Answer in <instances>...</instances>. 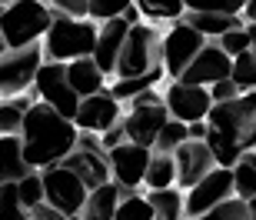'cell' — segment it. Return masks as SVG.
<instances>
[{
	"instance_id": "1",
	"label": "cell",
	"mask_w": 256,
	"mask_h": 220,
	"mask_svg": "<svg viewBox=\"0 0 256 220\" xmlns=\"http://www.w3.org/2000/svg\"><path fill=\"white\" fill-rule=\"evenodd\" d=\"M206 144L220 167H236L256 150V90L240 94L230 104H216L206 117Z\"/></svg>"
},
{
	"instance_id": "2",
	"label": "cell",
	"mask_w": 256,
	"mask_h": 220,
	"mask_svg": "<svg viewBox=\"0 0 256 220\" xmlns=\"http://www.w3.org/2000/svg\"><path fill=\"white\" fill-rule=\"evenodd\" d=\"M20 140H24V160L30 163V170H47V167L64 163L76 150L80 130L74 120H66L64 114H57L50 104L40 100L24 120Z\"/></svg>"
},
{
	"instance_id": "3",
	"label": "cell",
	"mask_w": 256,
	"mask_h": 220,
	"mask_svg": "<svg viewBox=\"0 0 256 220\" xmlns=\"http://www.w3.org/2000/svg\"><path fill=\"white\" fill-rule=\"evenodd\" d=\"M96 37H100V24L96 20L57 14L50 34L44 37V57L54 60V64H74V60L94 57Z\"/></svg>"
},
{
	"instance_id": "4",
	"label": "cell",
	"mask_w": 256,
	"mask_h": 220,
	"mask_svg": "<svg viewBox=\"0 0 256 220\" xmlns=\"http://www.w3.org/2000/svg\"><path fill=\"white\" fill-rule=\"evenodd\" d=\"M54 20H57V10L47 0H14L10 7H4L0 34L10 50H24L30 44H44Z\"/></svg>"
},
{
	"instance_id": "5",
	"label": "cell",
	"mask_w": 256,
	"mask_h": 220,
	"mask_svg": "<svg viewBox=\"0 0 256 220\" xmlns=\"http://www.w3.org/2000/svg\"><path fill=\"white\" fill-rule=\"evenodd\" d=\"M163 67V34L156 24H136L130 27V37L124 44L120 64H116V80H130V77H146Z\"/></svg>"
},
{
	"instance_id": "6",
	"label": "cell",
	"mask_w": 256,
	"mask_h": 220,
	"mask_svg": "<svg viewBox=\"0 0 256 220\" xmlns=\"http://www.w3.org/2000/svg\"><path fill=\"white\" fill-rule=\"evenodd\" d=\"M44 64H47L44 44H30L24 50H7L0 57V94L20 97V94H27V90H34Z\"/></svg>"
},
{
	"instance_id": "7",
	"label": "cell",
	"mask_w": 256,
	"mask_h": 220,
	"mask_svg": "<svg viewBox=\"0 0 256 220\" xmlns=\"http://www.w3.org/2000/svg\"><path fill=\"white\" fill-rule=\"evenodd\" d=\"M206 44L210 40L200 30H193L186 20L170 24V30L163 34V70H166V77L170 80H180L183 70L200 57V50L206 47Z\"/></svg>"
},
{
	"instance_id": "8",
	"label": "cell",
	"mask_w": 256,
	"mask_h": 220,
	"mask_svg": "<svg viewBox=\"0 0 256 220\" xmlns=\"http://www.w3.org/2000/svg\"><path fill=\"white\" fill-rule=\"evenodd\" d=\"M44 173V190H47V203L57 207L66 217H76L84 210L86 197H90V187H86L80 177H76L66 163H57V167H47Z\"/></svg>"
},
{
	"instance_id": "9",
	"label": "cell",
	"mask_w": 256,
	"mask_h": 220,
	"mask_svg": "<svg viewBox=\"0 0 256 220\" xmlns=\"http://www.w3.org/2000/svg\"><path fill=\"white\" fill-rule=\"evenodd\" d=\"M34 94H37L44 104H50L57 114H64L66 120H76V110L84 104V97L76 94L74 87H70V80H66V64H54V60H47V64L40 67Z\"/></svg>"
},
{
	"instance_id": "10",
	"label": "cell",
	"mask_w": 256,
	"mask_h": 220,
	"mask_svg": "<svg viewBox=\"0 0 256 220\" xmlns=\"http://www.w3.org/2000/svg\"><path fill=\"white\" fill-rule=\"evenodd\" d=\"M163 104H166L173 120H183V124L206 120L210 110L216 107L210 87H196V84H186V80H170L166 90H163Z\"/></svg>"
},
{
	"instance_id": "11",
	"label": "cell",
	"mask_w": 256,
	"mask_h": 220,
	"mask_svg": "<svg viewBox=\"0 0 256 220\" xmlns=\"http://www.w3.org/2000/svg\"><path fill=\"white\" fill-rule=\"evenodd\" d=\"M236 197V177L233 167H216V170L203 177V180L186 190V217H203V213L216 210L220 203H226Z\"/></svg>"
},
{
	"instance_id": "12",
	"label": "cell",
	"mask_w": 256,
	"mask_h": 220,
	"mask_svg": "<svg viewBox=\"0 0 256 220\" xmlns=\"http://www.w3.org/2000/svg\"><path fill=\"white\" fill-rule=\"evenodd\" d=\"M110 157V170H114V183L120 187L124 193H133L136 187H143L146 180V170H150V160H153V150L150 147H140V144H120L114 150H106Z\"/></svg>"
},
{
	"instance_id": "13",
	"label": "cell",
	"mask_w": 256,
	"mask_h": 220,
	"mask_svg": "<svg viewBox=\"0 0 256 220\" xmlns=\"http://www.w3.org/2000/svg\"><path fill=\"white\" fill-rule=\"evenodd\" d=\"M124 114H126L124 104H120V100L110 94V87H106V90H100V94H94V97H84L74 124H76L80 134H100L104 137L110 127H116L124 120Z\"/></svg>"
},
{
	"instance_id": "14",
	"label": "cell",
	"mask_w": 256,
	"mask_h": 220,
	"mask_svg": "<svg viewBox=\"0 0 256 220\" xmlns=\"http://www.w3.org/2000/svg\"><path fill=\"white\" fill-rule=\"evenodd\" d=\"M173 157H176V187L180 190H193L203 177H210L220 167L210 144H203V140H186Z\"/></svg>"
},
{
	"instance_id": "15",
	"label": "cell",
	"mask_w": 256,
	"mask_h": 220,
	"mask_svg": "<svg viewBox=\"0 0 256 220\" xmlns=\"http://www.w3.org/2000/svg\"><path fill=\"white\" fill-rule=\"evenodd\" d=\"M230 74H233V57L220 47L216 40H210L206 47L200 50V57L183 70L180 80L196 84V87H213V84H220V80H230Z\"/></svg>"
},
{
	"instance_id": "16",
	"label": "cell",
	"mask_w": 256,
	"mask_h": 220,
	"mask_svg": "<svg viewBox=\"0 0 256 220\" xmlns=\"http://www.w3.org/2000/svg\"><path fill=\"white\" fill-rule=\"evenodd\" d=\"M173 117L166 110V104H156V107H133L124 114V130H126V140L130 144H140V147H156V137Z\"/></svg>"
},
{
	"instance_id": "17",
	"label": "cell",
	"mask_w": 256,
	"mask_h": 220,
	"mask_svg": "<svg viewBox=\"0 0 256 220\" xmlns=\"http://www.w3.org/2000/svg\"><path fill=\"white\" fill-rule=\"evenodd\" d=\"M126 37H130V20L126 17H116V20L100 24L94 60H96V67L104 70V74H116V64H120V54H124Z\"/></svg>"
},
{
	"instance_id": "18",
	"label": "cell",
	"mask_w": 256,
	"mask_h": 220,
	"mask_svg": "<svg viewBox=\"0 0 256 220\" xmlns=\"http://www.w3.org/2000/svg\"><path fill=\"white\" fill-rule=\"evenodd\" d=\"M64 163L86 183V187H90V190H96V187H104V183L114 180V170H110V157H106V150L76 147V150L70 153Z\"/></svg>"
},
{
	"instance_id": "19",
	"label": "cell",
	"mask_w": 256,
	"mask_h": 220,
	"mask_svg": "<svg viewBox=\"0 0 256 220\" xmlns=\"http://www.w3.org/2000/svg\"><path fill=\"white\" fill-rule=\"evenodd\" d=\"M120 200H124V190L110 180V183H104V187L90 190V197H86L80 217H84V220H116Z\"/></svg>"
},
{
	"instance_id": "20",
	"label": "cell",
	"mask_w": 256,
	"mask_h": 220,
	"mask_svg": "<svg viewBox=\"0 0 256 220\" xmlns=\"http://www.w3.org/2000/svg\"><path fill=\"white\" fill-rule=\"evenodd\" d=\"M66 80L74 87L80 97H94L100 90H106V74L96 67L94 57H84V60H74V64H66Z\"/></svg>"
},
{
	"instance_id": "21",
	"label": "cell",
	"mask_w": 256,
	"mask_h": 220,
	"mask_svg": "<svg viewBox=\"0 0 256 220\" xmlns=\"http://www.w3.org/2000/svg\"><path fill=\"white\" fill-rule=\"evenodd\" d=\"M30 173V163L24 160V140L20 137H0V187L17 183Z\"/></svg>"
},
{
	"instance_id": "22",
	"label": "cell",
	"mask_w": 256,
	"mask_h": 220,
	"mask_svg": "<svg viewBox=\"0 0 256 220\" xmlns=\"http://www.w3.org/2000/svg\"><path fill=\"white\" fill-rule=\"evenodd\" d=\"M183 20H186L193 30H200L206 40H220V37H226L230 30H236V27L246 24L240 14H186Z\"/></svg>"
},
{
	"instance_id": "23",
	"label": "cell",
	"mask_w": 256,
	"mask_h": 220,
	"mask_svg": "<svg viewBox=\"0 0 256 220\" xmlns=\"http://www.w3.org/2000/svg\"><path fill=\"white\" fill-rule=\"evenodd\" d=\"M146 200L153 203L156 220H186V190H180V187L146 190Z\"/></svg>"
},
{
	"instance_id": "24",
	"label": "cell",
	"mask_w": 256,
	"mask_h": 220,
	"mask_svg": "<svg viewBox=\"0 0 256 220\" xmlns=\"http://www.w3.org/2000/svg\"><path fill=\"white\" fill-rule=\"evenodd\" d=\"M143 187L146 190H170V187H176V157L153 150V160H150V170H146Z\"/></svg>"
},
{
	"instance_id": "25",
	"label": "cell",
	"mask_w": 256,
	"mask_h": 220,
	"mask_svg": "<svg viewBox=\"0 0 256 220\" xmlns=\"http://www.w3.org/2000/svg\"><path fill=\"white\" fill-rule=\"evenodd\" d=\"M166 77V70H153V74H146V77H130V80H114L110 84V94L120 100V104H130L133 97H140V94H146V90H156L160 87V80Z\"/></svg>"
},
{
	"instance_id": "26",
	"label": "cell",
	"mask_w": 256,
	"mask_h": 220,
	"mask_svg": "<svg viewBox=\"0 0 256 220\" xmlns=\"http://www.w3.org/2000/svg\"><path fill=\"white\" fill-rule=\"evenodd\" d=\"M136 7H140L143 20L146 24H160V20H176L186 17V7H183V0H136Z\"/></svg>"
},
{
	"instance_id": "27",
	"label": "cell",
	"mask_w": 256,
	"mask_h": 220,
	"mask_svg": "<svg viewBox=\"0 0 256 220\" xmlns=\"http://www.w3.org/2000/svg\"><path fill=\"white\" fill-rule=\"evenodd\" d=\"M116 220H156V210H153V203L146 200V193L133 190V193H124Z\"/></svg>"
},
{
	"instance_id": "28",
	"label": "cell",
	"mask_w": 256,
	"mask_h": 220,
	"mask_svg": "<svg viewBox=\"0 0 256 220\" xmlns=\"http://www.w3.org/2000/svg\"><path fill=\"white\" fill-rule=\"evenodd\" d=\"M17 190H20V200L27 210H37L40 203H47V190H44V173L40 170H30L24 180H17Z\"/></svg>"
},
{
	"instance_id": "29",
	"label": "cell",
	"mask_w": 256,
	"mask_h": 220,
	"mask_svg": "<svg viewBox=\"0 0 256 220\" xmlns=\"http://www.w3.org/2000/svg\"><path fill=\"white\" fill-rule=\"evenodd\" d=\"M190 140V124H183V120H170V124L160 130V137H156V147L153 150L160 153H176L183 144Z\"/></svg>"
},
{
	"instance_id": "30",
	"label": "cell",
	"mask_w": 256,
	"mask_h": 220,
	"mask_svg": "<svg viewBox=\"0 0 256 220\" xmlns=\"http://www.w3.org/2000/svg\"><path fill=\"white\" fill-rule=\"evenodd\" d=\"M230 80L236 84L240 94H253L256 90V57H253V50L233 60V74H230Z\"/></svg>"
},
{
	"instance_id": "31",
	"label": "cell",
	"mask_w": 256,
	"mask_h": 220,
	"mask_svg": "<svg viewBox=\"0 0 256 220\" xmlns=\"http://www.w3.org/2000/svg\"><path fill=\"white\" fill-rule=\"evenodd\" d=\"M0 220H30V210L20 200L17 183H4L0 187Z\"/></svg>"
},
{
	"instance_id": "32",
	"label": "cell",
	"mask_w": 256,
	"mask_h": 220,
	"mask_svg": "<svg viewBox=\"0 0 256 220\" xmlns=\"http://www.w3.org/2000/svg\"><path fill=\"white\" fill-rule=\"evenodd\" d=\"M186 14H243L246 0H183Z\"/></svg>"
},
{
	"instance_id": "33",
	"label": "cell",
	"mask_w": 256,
	"mask_h": 220,
	"mask_svg": "<svg viewBox=\"0 0 256 220\" xmlns=\"http://www.w3.org/2000/svg\"><path fill=\"white\" fill-rule=\"evenodd\" d=\"M133 4L136 0H90V20H96V24L116 20V17H124Z\"/></svg>"
},
{
	"instance_id": "34",
	"label": "cell",
	"mask_w": 256,
	"mask_h": 220,
	"mask_svg": "<svg viewBox=\"0 0 256 220\" xmlns=\"http://www.w3.org/2000/svg\"><path fill=\"white\" fill-rule=\"evenodd\" d=\"M233 177H236V197L240 200H256V167L243 157V160L233 167Z\"/></svg>"
},
{
	"instance_id": "35",
	"label": "cell",
	"mask_w": 256,
	"mask_h": 220,
	"mask_svg": "<svg viewBox=\"0 0 256 220\" xmlns=\"http://www.w3.org/2000/svg\"><path fill=\"white\" fill-rule=\"evenodd\" d=\"M186 220H253V217H250V203L240 200V197H233V200L220 203L216 210L203 213V217H186Z\"/></svg>"
},
{
	"instance_id": "36",
	"label": "cell",
	"mask_w": 256,
	"mask_h": 220,
	"mask_svg": "<svg viewBox=\"0 0 256 220\" xmlns=\"http://www.w3.org/2000/svg\"><path fill=\"white\" fill-rule=\"evenodd\" d=\"M216 44H220L223 50H226V54H230L233 60H236V57H243V54H250V50H253V37L246 34V24H243V27H236V30H230L226 37H220Z\"/></svg>"
},
{
	"instance_id": "37",
	"label": "cell",
	"mask_w": 256,
	"mask_h": 220,
	"mask_svg": "<svg viewBox=\"0 0 256 220\" xmlns=\"http://www.w3.org/2000/svg\"><path fill=\"white\" fill-rule=\"evenodd\" d=\"M47 4L66 17H90V0H47Z\"/></svg>"
},
{
	"instance_id": "38",
	"label": "cell",
	"mask_w": 256,
	"mask_h": 220,
	"mask_svg": "<svg viewBox=\"0 0 256 220\" xmlns=\"http://www.w3.org/2000/svg\"><path fill=\"white\" fill-rule=\"evenodd\" d=\"M210 94H213V104H230V100H236V97H240V90H236L233 80H220V84L210 87Z\"/></svg>"
},
{
	"instance_id": "39",
	"label": "cell",
	"mask_w": 256,
	"mask_h": 220,
	"mask_svg": "<svg viewBox=\"0 0 256 220\" xmlns=\"http://www.w3.org/2000/svg\"><path fill=\"white\" fill-rule=\"evenodd\" d=\"M100 140H104V150H114V147L126 144V130H124V120H120L116 127H110V130H106V134L100 137Z\"/></svg>"
},
{
	"instance_id": "40",
	"label": "cell",
	"mask_w": 256,
	"mask_h": 220,
	"mask_svg": "<svg viewBox=\"0 0 256 220\" xmlns=\"http://www.w3.org/2000/svg\"><path fill=\"white\" fill-rule=\"evenodd\" d=\"M156 104H163V94L160 90H146V94L133 97L130 104H126V110H133V107H156Z\"/></svg>"
},
{
	"instance_id": "41",
	"label": "cell",
	"mask_w": 256,
	"mask_h": 220,
	"mask_svg": "<svg viewBox=\"0 0 256 220\" xmlns=\"http://www.w3.org/2000/svg\"><path fill=\"white\" fill-rule=\"evenodd\" d=\"M30 220H70V217L60 213L57 207H50V203H40L37 210H30Z\"/></svg>"
},
{
	"instance_id": "42",
	"label": "cell",
	"mask_w": 256,
	"mask_h": 220,
	"mask_svg": "<svg viewBox=\"0 0 256 220\" xmlns=\"http://www.w3.org/2000/svg\"><path fill=\"white\" fill-rule=\"evenodd\" d=\"M206 134H210L206 120H196V124H190V140H203V144H206Z\"/></svg>"
},
{
	"instance_id": "43",
	"label": "cell",
	"mask_w": 256,
	"mask_h": 220,
	"mask_svg": "<svg viewBox=\"0 0 256 220\" xmlns=\"http://www.w3.org/2000/svg\"><path fill=\"white\" fill-rule=\"evenodd\" d=\"M243 20H256V0H246V10H243Z\"/></svg>"
},
{
	"instance_id": "44",
	"label": "cell",
	"mask_w": 256,
	"mask_h": 220,
	"mask_svg": "<svg viewBox=\"0 0 256 220\" xmlns=\"http://www.w3.org/2000/svg\"><path fill=\"white\" fill-rule=\"evenodd\" d=\"M246 34L253 37V47H256V20H246Z\"/></svg>"
},
{
	"instance_id": "45",
	"label": "cell",
	"mask_w": 256,
	"mask_h": 220,
	"mask_svg": "<svg viewBox=\"0 0 256 220\" xmlns=\"http://www.w3.org/2000/svg\"><path fill=\"white\" fill-rule=\"evenodd\" d=\"M7 50H10V47H7V40H4V34H0V57H4Z\"/></svg>"
},
{
	"instance_id": "46",
	"label": "cell",
	"mask_w": 256,
	"mask_h": 220,
	"mask_svg": "<svg viewBox=\"0 0 256 220\" xmlns=\"http://www.w3.org/2000/svg\"><path fill=\"white\" fill-rule=\"evenodd\" d=\"M250 217L256 220V200H250Z\"/></svg>"
},
{
	"instance_id": "47",
	"label": "cell",
	"mask_w": 256,
	"mask_h": 220,
	"mask_svg": "<svg viewBox=\"0 0 256 220\" xmlns=\"http://www.w3.org/2000/svg\"><path fill=\"white\" fill-rule=\"evenodd\" d=\"M246 160H250V163H253V167H256V150H253V153H246Z\"/></svg>"
},
{
	"instance_id": "48",
	"label": "cell",
	"mask_w": 256,
	"mask_h": 220,
	"mask_svg": "<svg viewBox=\"0 0 256 220\" xmlns=\"http://www.w3.org/2000/svg\"><path fill=\"white\" fill-rule=\"evenodd\" d=\"M10 4H14V0H0V7H10Z\"/></svg>"
},
{
	"instance_id": "49",
	"label": "cell",
	"mask_w": 256,
	"mask_h": 220,
	"mask_svg": "<svg viewBox=\"0 0 256 220\" xmlns=\"http://www.w3.org/2000/svg\"><path fill=\"white\" fill-rule=\"evenodd\" d=\"M70 220H84V217H80V213H76V217H70Z\"/></svg>"
},
{
	"instance_id": "50",
	"label": "cell",
	"mask_w": 256,
	"mask_h": 220,
	"mask_svg": "<svg viewBox=\"0 0 256 220\" xmlns=\"http://www.w3.org/2000/svg\"><path fill=\"white\" fill-rule=\"evenodd\" d=\"M0 104H4V94H0Z\"/></svg>"
},
{
	"instance_id": "51",
	"label": "cell",
	"mask_w": 256,
	"mask_h": 220,
	"mask_svg": "<svg viewBox=\"0 0 256 220\" xmlns=\"http://www.w3.org/2000/svg\"><path fill=\"white\" fill-rule=\"evenodd\" d=\"M253 57H256V47H253Z\"/></svg>"
}]
</instances>
